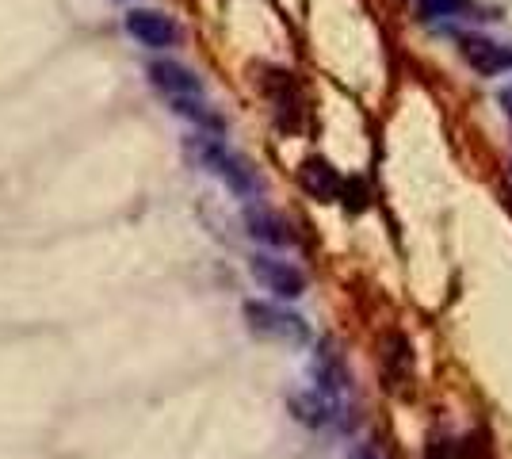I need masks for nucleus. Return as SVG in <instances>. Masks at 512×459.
<instances>
[{
  "instance_id": "1",
  "label": "nucleus",
  "mask_w": 512,
  "mask_h": 459,
  "mask_svg": "<svg viewBox=\"0 0 512 459\" xmlns=\"http://www.w3.org/2000/svg\"><path fill=\"white\" fill-rule=\"evenodd\" d=\"M184 150H188V157H192L199 169H207L214 180H222L237 199H260L264 184H260L256 169L237 150H230L222 138H214L207 131H195L184 142Z\"/></svg>"
},
{
  "instance_id": "2",
  "label": "nucleus",
  "mask_w": 512,
  "mask_h": 459,
  "mask_svg": "<svg viewBox=\"0 0 512 459\" xmlns=\"http://www.w3.org/2000/svg\"><path fill=\"white\" fill-rule=\"evenodd\" d=\"M123 27H127L130 39L138 46H146V50H169V46L180 43L176 20L165 16V12H153V8H130L123 16Z\"/></svg>"
},
{
  "instance_id": "3",
  "label": "nucleus",
  "mask_w": 512,
  "mask_h": 459,
  "mask_svg": "<svg viewBox=\"0 0 512 459\" xmlns=\"http://www.w3.org/2000/svg\"><path fill=\"white\" fill-rule=\"evenodd\" d=\"M245 318H249V329L260 333V337H276V341H291V345H299L310 337V329L302 322L299 314H291V310H283V306H272V303H249L245 306Z\"/></svg>"
},
{
  "instance_id": "4",
  "label": "nucleus",
  "mask_w": 512,
  "mask_h": 459,
  "mask_svg": "<svg viewBox=\"0 0 512 459\" xmlns=\"http://www.w3.org/2000/svg\"><path fill=\"white\" fill-rule=\"evenodd\" d=\"M249 272L256 276V284L264 291H272L276 299H299L306 291V276H302L295 264L279 261V257H268V253H256L249 261Z\"/></svg>"
},
{
  "instance_id": "5",
  "label": "nucleus",
  "mask_w": 512,
  "mask_h": 459,
  "mask_svg": "<svg viewBox=\"0 0 512 459\" xmlns=\"http://www.w3.org/2000/svg\"><path fill=\"white\" fill-rule=\"evenodd\" d=\"M150 85L165 96V100H180V96H203V85L188 66L172 62V58H161V62H150Z\"/></svg>"
},
{
  "instance_id": "6",
  "label": "nucleus",
  "mask_w": 512,
  "mask_h": 459,
  "mask_svg": "<svg viewBox=\"0 0 512 459\" xmlns=\"http://www.w3.org/2000/svg\"><path fill=\"white\" fill-rule=\"evenodd\" d=\"M459 54L467 58L470 69H478L486 77H497V73L512 69V46H497L490 39H482V35H459Z\"/></svg>"
},
{
  "instance_id": "7",
  "label": "nucleus",
  "mask_w": 512,
  "mask_h": 459,
  "mask_svg": "<svg viewBox=\"0 0 512 459\" xmlns=\"http://www.w3.org/2000/svg\"><path fill=\"white\" fill-rule=\"evenodd\" d=\"M299 180L302 188L310 192L314 199H321V203H329V199H341L344 196V176L329 165V161H321V157H310V161H302L299 169Z\"/></svg>"
},
{
  "instance_id": "8",
  "label": "nucleus",
  "mask_w": 512,
  "mask_h": 459,
  "mask_svg": "<svg viewBox=\"0 0 512 459\" xmlns=\"http://www.w3.org/2000/svg\"><path fill=\"white\" fill-rule=\"evenodd\" d=\"M245 226H249V238H256L260 245H272V249H287L295 241L291 226L279 219L276 211H264V207H249L245 211Z\"/></svg>"
},
{
  "instance_id": "9",
  "label": "nucleus",
  "mask_w": 512,
  "mask_h": 459,
  "mask_svg": "<svg viewBox=\"0 0 512 459\" xmlns=\"http://www.w3.org/2000/svg\"><path fill=\"white\" fill-rule=\"evenodd\" d=\"M478 16L474 0H421V20L428 27H459Z\"/></svg>"
},
{
  "instance_id": "10",
  "label": "nucleus",
  "mask_w": 512,
  "mask_h": 459,
  "mask_svg": "<svg viewBox=\"0 0 512 459\" xmlns=\"http://www.w3.org/2000/svg\"><path fill=\"white\" fill-rule=\"evenodd\" d=\"M291 410L299 417L302 425H329L333 417H337V398H329V394H321L318 387L306 394H295L291 398Z\"/></svg>"
},
{
  "instance_id": "11",
  "label": "nucleus",
  "mask_w": 512,
  "mask_h": 459,
  "mask_svg": "<svg viewBox=\"0 0 512 459\" xmlns=\"http://www.w3.org/2000/svg\"><path fill=\"white\" fill-rule=\"evenodd\" d=\"M344 383H348V375H344V364L341 356L333 349H321L314 356V387L321 394H329V398H337L344 391Z\"/></svg>"
},
{
  "instance_id": "12",
  "label": "nucleus",
  "mask_w": 512,
  "mask_h": 459,
  "mask_svg": "<svg viewBox=\"0 0 512 459\" xmlns=\"http://www.w3.org/2000/svg\"><path fill=\"white\" fill-rule=\"evenodd\" d=\"M501 104H505V115L512 119V85L505 88V92H501Z\"/></svg>"
}]
</instances>
